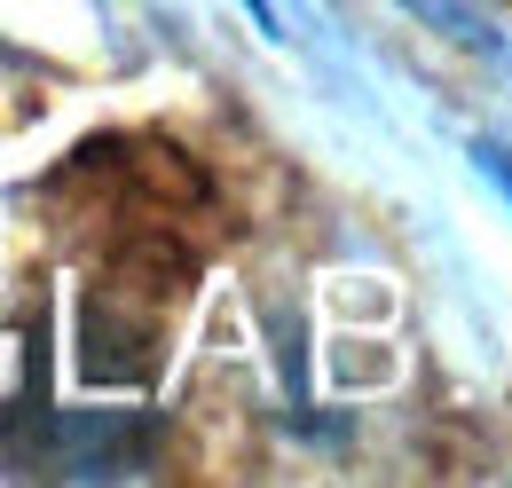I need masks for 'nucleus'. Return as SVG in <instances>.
I'll return each mask as SVG.
<instances>
[]
</instances>
